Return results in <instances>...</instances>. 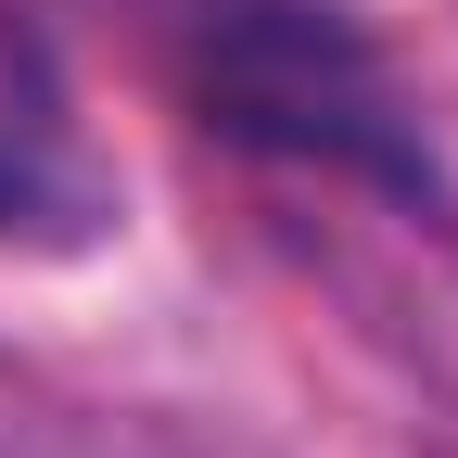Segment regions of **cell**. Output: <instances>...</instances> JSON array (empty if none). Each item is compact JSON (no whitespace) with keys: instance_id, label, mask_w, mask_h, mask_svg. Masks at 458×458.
<instances>
[{"instance_id":"obj_1","label":"cell","mask_w":458,"mask_h":458,"mask_svg":"<svg viewBox=\"0 0 458 458\" xmlns=\"http://www.w3.org/2000/svg\"><path fill=\"white\" fill-rule=\"evenodd\" d=\"M179 89L204 102L216 140L344 165L382 191H433V153L394 102L369 26L344 0H179Z\"/></svg>"},{"instance_id":"obj_2","label":"cell","mask_w":458,"mask_h":458,"mask_svg":"<svg viewBox=\"0 0 458 458\" xmlns=\"http://www.w3.org/2000/svg\"><path fill=\"white\" fill-rule=\"evenodd\" d=\"M114 229V179L77 128V89L51 64V38L26 13H0V242L26 255H77Z\"/></svg>"}]
</instances>
